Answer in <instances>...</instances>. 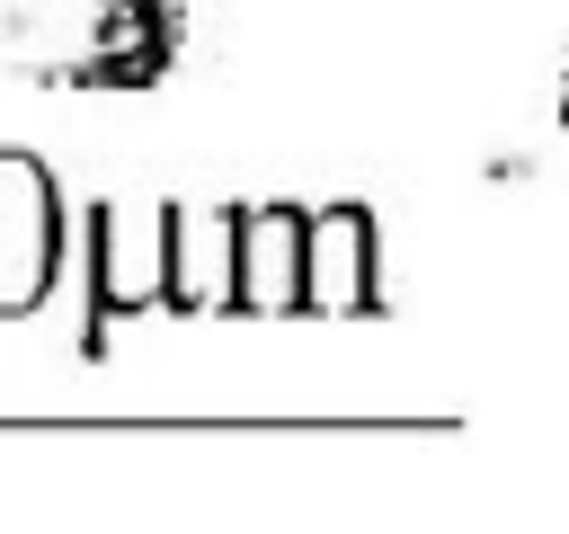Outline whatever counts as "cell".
<instances>
[{"instance_id":"cell-3","label":"cell","mask_w":569,"mask_h":534,"mask_svg":"<svg viewBox=\"0 0 569 534\" xmlns=\"http://www.w3.org/2000/svg\"><path fill=\"white\" fill-rule=\"evenodd\" d=\"M365 294H373L365 214H311L302 222V312H356Z\"/></svg>"},{"instance_id":"cell-2","label":"cell","mask_w":569,"mask_h":534,"mask_svg":"<svg viewBox=\"0 0 569 534\" xmlns=\"http://www.w3.org/2000/svg\"><path fill=\"white\" fill-rule=\"evenodd\" d=\"M302 222L284 205L231 214V303L240 312H302Z\"/></svg>"},{"instance_id":"cell-4","label":"cell","mask_w":569,"mask_h":534,"mask_svg":"<svg viewBox=\"0 0 569 534\" xmlns=\"http://www.w3.org/2000/svg\"><path fill=\"white\" fill-rule=\"evenodd\" d=\"M551 134H569V53H560V71H551Z\"/></svg>"},{"instance_id":"cell-1","label":"cell","mask_w":569,"mask_h":534,"mask_svg":"<svg viewBox=\"0 0 569 534\" xmlns=\"http://www.w3.org/2000/svg\"><path fill=\"white\" fill-rule=\"evenodd\" d=\"M53 258H62V214H53V187L27 169V160H0V303H36L53 285Z\"/></svg>"}]
</instances>
